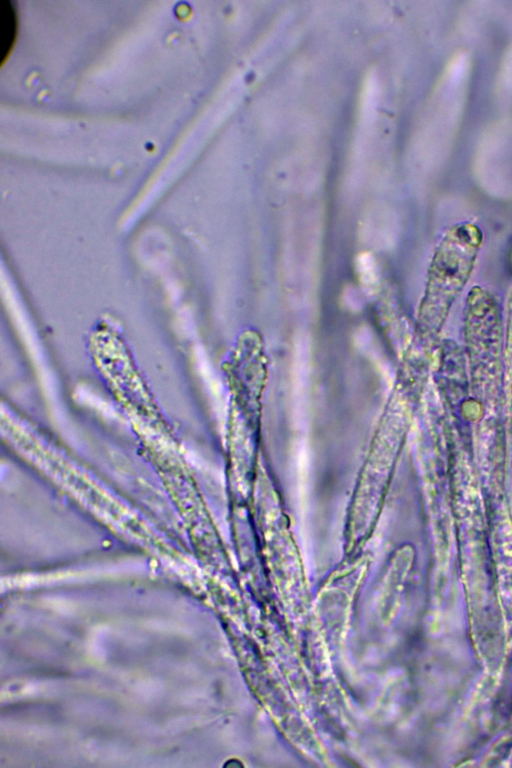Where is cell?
<instances>
[{
  "label": "cell",
  "mask_w": 512,
  "mask_h": 768,
  "mask_svg": "<svg viewBox=\"0 0 512 768\" xmlns=\"http://www.w3.org/2000/svg\"><path fill=\"white\" fill-rule=\"evenodd\" d=\"M482 243L479 228L466 223L444 236L433 261L429 288L430 329L438 332L472 273Z\"/></svg>",
  "instance_id": "cell-1"
}]
</instances>
